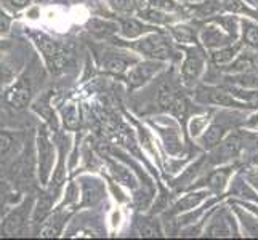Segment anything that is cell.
<instances>
[{
	"label": "cell",
	"instance_id": "cell-17",
	"mask_svg": "<svg viewBox=\"0 0 258 240\" xmlns=\"http://www.w3.org/2000/svg\"><path fill=\"white\" fill-rule=\"evenodd\" d=\"M104 67L112 74H122L127 67V61L122 59V58H111V59L106 61Z\"/></svg>",
	"mask_w": 258,
	"mask_h": 240
},
{
	"label": "cell",
	"instance_id": "cell-26",
	"mask_svg": "<svg viewBox=\"0 0 258 240\" xmlns=\"http://www.w3.org/2000/svg\"><path fill=\"white\" fill-rule=\"evenodd\" d=\"M12 146V138L5 135V133H0V152H7Z\"/></svg>",
	"mask_w": 258,
	"mask_h": 240
},
{
	"label": "cell",
	"instance_id": "cell-22",
	"mask_svg": "<svg viewBox=\"0 0 258 240\" xmlns=\"http://www.w3.org/2000/svg\"><path fill=\"white\" fill-rule=\"evenodd\" d=\"M173 34H175V37L180 42H191L194 39V34L188 28H175Z\"/></svg>",
	"mask_w": 258,
	"mask_h": 240
},
{
	"label": "cell",
	"instance_id": "cell-32",
	"mask_svg": "<svg viewBox=\"0 0 258 240\" xmlns=\"http://www.w3.org/2000/svg\"><path fill=\"white\" fill-rule=\"evenodd\" d=\"M12 2H13L16 7H24L26 4H28V0H12Z\"/></svg>",
	"mask_w": 258,
	"mask_h": 240
},
{
	"label": "cell",
	"instance_id": "cell-27",
	"mask_svg": "<svg viewBox=\"0 0 258 240\" xmlns=\"http://www.w3.org/2000/svg\"><path fill=\"white\" fill-rule=\"evenodd\" d=\"M58 226H47L40 230V237H56L58 235Z\"/></svg>",
	"mask_w": 258,
	"mask_h": 240
},
{
	"label": "cell",
	"instance_id": "cell-23",
	"mask_svg": "<svg viewBox=\"0 0 258 240\" xmlns=\"http://www.w3.org/2000/svg\"><path fill=\"white\" fill-rule=\"evenodd\" d=\"M209 234L213 235V237H225V235H229V227H226V224L221 221V223H217L215 226H212Z\"/></svg>",
	"mask_w": 258,
	"mask_h": 240
},
{
	"label": "cell",
	"instance_id": "cell-4",
	"mask_svg": "<svg viewBox=\"0 0 258 240\" xmlns=\"http://www.w3.org/2000/svg\"><path fill=\"white\" fill-rule=\"evenodd\" d=\"M39 154H40V170H42V181H47L50 160H51V146L45 133L39 135Z\"/></svg>",
	"mask_w": 258,
	"mask_h": 240
},
{
	"label": "cell",
	"instance_id": "cell-14",
	"mask_svg": "<svg viewBox=\"0 0 258 240\" xmlns=\"http://www.w3.org/2000/svg\"><path fill=\"white\" fill-rule=\"evenodd\" d=\"M239 147H241V139L237 136H231L225 141V144L221 146V154L225 155V158L233 157L239 150Z\"/></svg>",
	"mask_w": 258,
	"mask_h": 240
},
{
	"label": "cell",
	"instance_id": "cell-6",
	"mask_svg": "<svg viewBox=\"0 0 258 240\" xmlns=\"http://www.w3.org/2000/svg\"><path fill=\"white\" fill-rule=\"evenodd\" d=\"M202 58L199 55H189V58L186 59V63L183 66V74L188 78L198 77L199 72L202 70Z\"/></svg>",
	"mask_w": 258,
	"mask_h": 240
},
{
	"label": "cell",
	"instance_id": "cell-5",
	"mask_svg": "<svg viewBox=\"0 0 258 240\" xmlns=\"http://www.w3.org/2000/svg\"><path fill=\"white\" fill-rule=\"evenodd\" d=\"M29 98H31L29 88L20 85V87L13 88V90L10 92V95H8V101H10V104L15 106V108H23V106L28 104Z\"/></svg>",
	"mask_w": 258,
	"mask_h": 240
},
{
	"label": "cell",
	"instance_id": "cell-30",
	"mask_svg": "<svg viewBox=\"0 0 258 240\" xmlns=\"http://www.w3.org/2000/svg\"><path fill=\"white\" fill-rule=\"evenodd\" d=\"M244 100H247L252 106L258 108V92H253V93H248V95H244Z\"/></svg>",
	"mask_w": 258,
	"mask_h": 240
},
{
	"label": "cell",
	"instance_id": "cell-13",
	"mask_svg": "<svg viewBox=\"0 0 258 240\" xmlns=\"http://www.w3.org/2000/svg\"><path fill=\"white\" fill-rule=\"evenodd\" d=\"M146 28H143L138 21L135 20H125L122 23V34L125 35V37H137V35H140L141 32H143Z\"/></svg>",
	"mask_w": 258,
	"mask_h": 240
},
{
	"label": "cell",
	"instance_id": "cell-11",
	"mask_svg": "<svg viewBox=\"0 0 258 240\" xmlns=\"http://www.w3.org/2000/svg\"><path fill=\"white\" fill-rule=\"evenodd\" d=\"M176 100L175 98V90L170 85H164L161 90H159V96H157V101L161 108H172L173 101Z\"/></svg>",
	"mask_w": 258,
	"mask_h": 240
},
{
	"label": "cell",
	"instance_id": "cell-19",
	"mask_svg": "<svg viewBox=\"0 0 258 240\" xmlns=\"http://www.w3.org/2000/svg\"><path fill=\"white\" fill-rule=\"evenodd\" d=\"M245 31H244V35H245V40L248 45L252 47H258V28L253 24H245Z\"/></svg>",
	"mask_w": 258,
	"mask_h": 240
},
{
	"label": "cell",
	"instance_id": "cell-33",
	"mask_svg": "<svg viewBox=\"0 0 258 240\" xmlns=\"http://www.w3.org/2000/svg\"><path fill=\"white\" fill-rule=\"evenodd\" d=\"M256 2H258V0H256Z\"/></svg>",
	"mask_w": 258,
	"mask_h": 240
},
{
	"label": "cell",
	"instance_id": "cell-29",
	"mask_svg": "<svg viewBox=\"0 0 258 240\" xmlns=\"http://www.w3.org/2000/svg\"><path fill=\"white\" fill-rule=\"evenodd\" d=\"M8 28H10V20L5 13L0 12V32H7Z\"/></svg>",
	"mask_w": 258,
	"mask_h": 240
},
{
	"label": "cell",
	"instance_id": "cell-12",
	"mask_svg": "<svg viewBox=\"0 0 258 240\" xmlns=\"http://www.w3.org/2000/svg\"><path fill=\"white\" fill-rule=\"evenodd\" d=\"M210 101L215 103V104H220V106H241V103L236 101L229 93L221 92V90L212 92L210 93Z\"/></svg>",
	"mask_w": 258,
	"mask_h": 240
},
{
	"label": "cell",
	"instance_id": "cell-15",
	"mask_svg": "<svg viewBox=\"0 0 258 240\" xmlns=\"http://www.w3.org/2000/svg\"><path fill=\"white\" fill-rule=\"evenodd\" d=\"M226 181H228V172H225V170H218V172H215L209 178L210 186H212L213 189H217V191L223 189Z\"/></svg>",
	"mask_w": 258,
	"mask_h": 240
},
{
	"label": "cell",
	"instance_id": "cell-9",
	"mask_svg": "<svg viewBox=\"0 0 258 240\" xmlns=\"http://www.w3.org/2000/svg\"><path fill=\"white\" fill-rule=\"evenodd\" d=\"M221 135H223V128H221L220 125H210L206 131V135H204L202 141H204V146L206 147H213L217 146L220 143V138Z\"/></svg>",
	"mask_w": 258,
	"mask_h": 240
},
{
	"label": "cell",
	"instance_id": "cell-21",
	"mask_svg": "<svg viewBox=\"0 0 258 240\" xmlns=\"http://www.w3.org/2000/svg\"><path fill=\"white\" fill-rule=\"evenodd\" d=\"M140 232H141V235H143V237H156V235H159L157 227L151 224L149 221H141Z\"/></svg>",
	"mask_w": 258,
	"mask_h": 240
},
{
	"label": "cell",
	"instance_id": "cell-2",
	"mask_svg": "<svg viewBox=\"0 0 258 240\" xmlns=\"http://www.w3.org/2000/svg\"><path fill=\"white\" fill-rule=\"evenodd\" d=\"M141 51L148 53L149 56L157 58V59H167L170 58V47L165 42V39L159 37V35H151V37L145 39L137 45Z\"/></svg>",
	"mask_w": 258,
	"mask_h": 240
},
{
	"label": "cell",
	"instance_id": "cell-16",
	"mask_svg": "<svg viewBox=\"0 0 258 240\" xmlns=\"http://www.w3.org/2000/svg\"><path fill=\"white\" fill-rule=\"evenodd\" d=\"M64 123L68 128H77L79 125V112L76 109V106L69 104L64 109Z\"/></svg>",
	"mask_w": 258,
	"mask_h": 240
},
{
	"label": "cell",
	"instance_id": "cell-3",
	"mask_svg": "<svg viewBox=\"0 0 258 240\" xmlns=\"http://www.w3.org/2000/svg\"><path fill=\"white\" fill-rule=\"evenodd\" d=\"M159 69H161V64H157V63H141L133 70H130L128 82L133 88H137L140 85L146 84Z\"/></svg>",
	"mask_w": 258,
	"mask_h": 240
},
{
	"label": "cell",
	"instance_id": "cell-24",
	"mask_svg": "<svg viewBox=\"0 0 258 240\" xmlns=\"http://www.w3.org/2000/svg\"><path fill=\"white\" fill-rule=\"evenodd\" d=\"M153 5L156 8H161V10H165V12H175L176 10V5L172 2V0H151Z\"/></svg>",
	"mask_w": 258,
	"mask_h": 240
},
{
	"label": "cell",
	"instance_id": "cell-10",
	"mask_svg": "<svg viewBox=\"0 0 258 240\" xmlns=\"http://www.w3.org/2000/svg\"><path fill=\"white\" fill-rule=\"evenodd\" d=\"M112 168H114L112 172H114L115 178H117L120 183L130 186V188H137V180L130 170H127V168L122 165H112Z\"/></svg>",
	"mask_w": 258,
	"mask_h": 240
},
{
	"label": "cell",
	"instance_id": "cell-28",
	"mask_svg": "<svg viewBox=\"0 0 258 240\" xmlns=\"http://www.w3.org/2000/svg\"><path fill=\"white\" fill-rule=\"evenodd\" d=\"M252 67V61L248 59V58H245V56H242L241 59H237L236 63H234V69H250Z\"/></svg>",
	"mask_w": 258,
	"mask_h": 240
},
{
	"label": "cell",
	"instance_id": "cell-20",
	"mask_svg": "<svg viewBox=\"0 0 258 240\" xmlns=\"http://www.w3.org/2000/svg\"><path fill=\"white\" fill-rule=\"evenodd\" d=\"M50 207H51V200L48 197L40 199L37 205V213H35V219H43V216L50 211Z\"/></svg>",
	"mask_w": 258,
	"mask_h": 240
},
{
	"label": "cell",
	"instance_id": "cell-1",
	"mask_svg": "<svg viewBox=\"0 0 258 240\" xmlns=\"http://www.w3.org/2000/svg\"><path fill=\"white\" fill-rule=\"evenodd\" d=\"M39 47L42 50V53L45 55L50 69L51 70H61L64 66V53L61 51V48L56 45L55 42L50 40L45 35H40L39 37Z\"/></svg>",
	"mask_w": 258,
	"mask_h": 240
},
{
	"label": "cell",
	"instance_id": "cell-7",
	"mask_svg": "<svg viewBox=\"0 0 258 240\" xmlns=\"http://www.w3.org/2000/svg\"><path fill=\"white\" fill-rule=\"evenodd\" d=\"M21 227H23V216H21L20 211H15L5 219L4 232L7 235H16V234H20Z\"/></svg>",
	"mask_w": 258,
	"mask_h": 240
},
{
	"label": "cell",
	"instance_id": "cell-18",
	"mask_svg": "<svg viewBox=\"0 0 258 240\" xmlns=\"http://www.w3.org/2000/svg\"><path fill=\"white\" fill-rule=\"evenodd\" d=\"M234 56V50L233 48H225V50H218L213 53V61H215L217 64H225L228 61H231Z\"/></svg>",
	"mask_w": 258,
	"mask_h": 240
},
{
	"label": "cell",
	"instance_id": "cell-8",
	"mask_svg": "<svg viewBox=\"0 0 258 240\" xmlns=\"http://www.w3.org/2000/svg\"><path fill=\"white\" fill-rule=\"evenodd\" d=\"M206 197V192H198V194H189L186 195L184 199H181L180 202L176 203L175 208L178 211H184V210H189V208H194L196 205H199V203L204 200Z\"/></svg>",
	"mask_w": 258,
	"mask_h": 240
},
{
	"label": "cell",
	"instance_id": "cell-31",
	"mask_svg": "<svg viewBox=\"0 0 258 240\" xmlns=\"http://www.w3.org/2000/svg\"><path fill=\"white\" fill-rule=\"evenodd\" d=\"M159 16H161V13H156V12H148L146 13V18H148V20H153V21H165L164 20V18H159Z\"/></svg>",
	"mask_w": 258,
	"mask_h": 240
},
{
	"label": "cell",
	"instance_id": "cell-25",
	"mask_svg": "<svg viewBox=\"0 0 258 240\" xmlns=\"http://www.w3.org/2000/svg\"><path fill=\"white\" fill-rule=\"evenodd\" d=\"M111 4L115 10H120V12H130L133 8L132 0H111Z\"/></svg>",
	"mask_w": 258,
	"mask_h": 240
}]
</instances>
